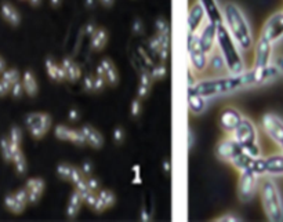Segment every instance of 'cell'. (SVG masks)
<instances>
[{
    "label": "cell",
    "instance_id": "6da1fadb",
    "mask_svg": "<svg viewBox=\"0 0 283 222\" xmlns=\"http://www.w3.org/2000/svg\"><path fill=\"white\" fill-rule=\"evenodd\" d=\"M251 86V76L249 69L239 75H220V76L206 77L199 79L192 87H188V91L205 97L206 100H213L217 97L233 94L239 90L247 88Z\"/></svg>",
    "mask_w": 283,
    "mask_h": 222
},
{
    "label": "cell",
    "instance_id": "7a4b0ae2",
    "mask_svg": "<svg viewBox=\"0 0 283 222\" xmlns=\"http://www.w3.org/2000/svg\"><path fill=\"white\" fill-rule=\"evenodd\" d=\"M223 24L227 27L241 50L249 51L254 47V36L250 24L236 3L228 2L223 6Z\"/></svg>",
    "mask_w": 283,
    "mask_h": 222
},
{
    "label": "cell",
    "instance_id": "3957f363",
    "mask_svg": "<svg viewBox=\"0 0 283 222\" xmlns=\"http://www.w3.org/2000/svg\"><path fill=\"white\" fill-rule=\"evenodd\" d=\"M217 50L223 55V58L227 63L228 73L239 75V73L246 71L242 50L239 49L236 41L233 40V37L231 36V33L224 24L217 25Z\"/></svg>",
    "mask_w": 283,
    "mask_h": 222
},
{
    "label": "cell",
    "instance_id": "277c9868",
    "mask_svg": "<svg viewBox=\"0 0 283 222\" xmlns=\"http://www.w3.org/2000/svg\"><path fill=\"white\" fill-rule=\"evenodd\" d=\"M258 192L265 217L274 222L283 221V199L272 177L263 175L260 178Z\"/></svg>",
    "mask_w": 283,
    "mask_h": 222
},
{
    "label": "cell",
    "instance_id": "5b68a950",
    "mask_svg": "<svg viewBox=\"0 0 283 222\" xmlns=\"http://www.w3.org/2000/svg\"><path fill=\"white\" fill-rule=\"evenodd\" d=\"M187 51H188V62L192 72L203 75L209 71V54H206L205 50L202 49L201 40H199V33H189L187 35Z\"/></svg>",
    "mask_w": 283,
    "mask_h": 222
},
{
    "label": "cell",
    "instance_id": "8992f818",
    "mask_svg": "<svg viewBox=\"0 0 283 222\" xmlns=\"http://www.w3.org/2000/svg\"><path fill=\"white\" fill-rule=\"evenodd\" d=\"M25 126H27L31 137H33L35 140H40L50 131L51 126H53V119L49 114L32 112V114L27 115Z\"/></svg>",
    "mask_w": 283,
    "mask_h": 222
},
{
    "label": "cell",
    "instance_id": "52a82bcc",
    "mask_svg": "<svg viewBox=\"0 0 283 222\" xmlns=\"http://www.w3.org/2000/svg\"><path fill=\"white\" fill-rule=\"evenodd\" d=\"M260 175L254 172H239V180H237V197L242 203L250 202L257 192L260 185Z\"/></svg>",
    "mask_w": 283,
    "mask_h": 222
},
{
    "label": "cell",
    "instance_id": "ba28073f",
    "mask_svg": "<svg viewBox=\"0 0 283 222\" xmlns=\"http://www.w3.org/2000/svg\"><path fill=\"white\" fill-rule=\"evenodd\" d=\"M261 128L274 144L283 148V120L275 114H265L261 118Z\"/></svg>",
    "mask_w": 283,
    "mask_h": 222
},
{
    "label": "cell",
    "instance_id": "9c48e42d",
    "mask_svg": "<svg viewBox=\"0 0 283 222\" xmlns=\"http://www.w3.org/2000/svg\"><path fill=\"white\" fill-rule=\"evenodd\" d=\"M260 36L264 37L265 40L271 41L275 45L283 37V11L274 13L268 17L263 28H261Z\"/></svg>",
    "mask_w": 283,
    "mask_h": 222
},
{
    "label": "cell",
    "instance_id": "30bf717a",
    "mask_svg": "<svg viewBox=\"0 0 283 222\" xmlns=\"http://www.w3.org/2000/svg\"><path fill=\"white\" fill-rule=\"evenodd\" d=\"M235 140L242 144V145H247V144H256L260 142V134H258V128L254 124V122L251 119L243 116L241 124L236 127V130L231 134Z\"/></svg>",
    "mask_w": 283,
    "mask_h": 222
},
{
    "label": "cell",
    "instance_id": "8fae6325",
    "mask_svg": "<svg viewBox=\"0 0 283 222\" xmlns=\"http://www.w3.org/2000/svg\"><path fill=\"white\" fill-rule=\"evenodd\" d=\"M242 152V145L232 136H224L215 146V156L221 162L227 164L232 163V160Z\"/></svg>",
    "mask_w": 283,
    "mask_h": 222
},
{
    "label": "cell",
    "instance_id": "7c38bea8",
    "mask_svg": "<svg viewBox=\"0 0 283 222\" xmlns=\"http://www.w3.org/2000/svg\"><path fill=\"white\" fill-rule=\"evenodd\" d=\"M243 119L242 112L235 106H225L219 116L220 128L223 130L224 136H231L236 127L241 124Z\"/></svg>",
    "mask_w": 283,
    "mask_h": 222
},
{
    "label": "cell",
    "instance_id": "4fadbf2b",
    "mask_svg": "<svg viewBox=\"0 0 283 222\" xmlns=\"http://www.w3.org/2000/svg\"><path fill=\"white\" fill-rule=\"evenodd\" d=\"M254 62L253 66L256 68H264L268 65H272V50L274 45L271 41L265 40L264 37L258 36L254 41Z\"/></svg>",
    "mask_w": 283,
    "mask_h": 222
},
{
    "label": "cell",
    "instance_id": "5bb4252c",
    "mask_svg": "<svg viewBox=\"0 0 283 222\" xmlns=\"http://www.w3.org/2000/svg\"><path fill=\"white\" fill-rule=\"evenodd\" d=\"M207 21H209V19H207L205 9L202 7L201 3L197 0V2H195L193 5H191V7L188 9V15H187L188 32H189V33H198Z\"/></svg>",
    "mask_w": 283,
    "mask_h": 222
},
{
    "label": "cell",
    "instance_id": "9a60e30c",
    "mask_svg": "<svg viewBox=\"0 0 283 222\" xmlns=\"http://www.w3.org/2000/svg\"><path fill=\"white\" fill-rule=\"evenodd\" d=\"M251 76V86H263V84H267V83L272 82L276 77L280 75V71L278 69V66L272 63V65H268V66H264V68H253L249 69Z\"/></svg>",
    "mask_w": 283,
    "mask_h": 222
},
{
    "label": "cell",
    "instance_id": "2e32d148",
    "mask_svg": "<svg viewBox=\"0 0 283 222\" xmlns=\"http://www.w3.org/2000/svg\"><path fill=\"white\" fill-rule=\"evenodd\" d=\"M28 204H29V197H28V192L25 188L15 190L14 193H10L5 197L6 209L15 215L23 214Z\"/></svg>",
    "mask_w": 283,
    "mask_h": 222
},
{
    "label": "cell",
    "instance_id": "e0dca14e",
    "mask_svg": "<svg viewBox=\"0 0 283 222\" xmlns=\"http://www.w3.org/2000/svg\"><path fill=\"white\" fill-rule=\"evenodd\" d=\"M198 33H199L202 49L205 50L206 54H211L213 51H215L217 49V24L207 21Z\"/></svg>",
    "mask_w": 283,
    "mask_h": 222
},
{
    "label": "cell",
    "instance_id": "ac0fdd59",
    "mask_svg": "<svg viewBox=\"0 0 283 222\" xmlns=\"http://www.w3.org/2000/svg\"><path fill=\"white\" fill-rule=\"evenodd\" d=\"M55 138L59 141H67V142H72L75 145H86V140L83 136L82 128H72V127L64 126V124H58L54 128Z\"/></svg>",
    "mask_w": 283,
    "mask_h": 222
},
{
    "label": "cell",
    "instance_id": "d6986e66",
    "mask_svg": "<svg viewBox=\"0 0 283 222\" xmlns=\"http://www.w3.org/2000/svg\"><path fill=\"white\" fill-rule=\"evenodd\" d=\"M57 174L61 180H65V181H71L73 185H78L79 182H82L87 175L83 174V171L80 168L75 167L72 164L61 163L57 166Z\"/></svg>",
    "mask_w": 283,
    "mask_h": 222
},
{
    "label": "cell",
    "instance_id": "ffe728a7",
    "mask_svg": "<svg viewBox=\"0 0 283 222\" xmlns=\"http://www.w3.org/2000/svg\"><path fill=\"white\" fill-rule=\"evenodd\" d=\"M116 202V196L112 190L108 189H100L97 192V199L92 210H94L96 213H104L105 210L111 209Z\"/></svg>",
    "mask_w": 283,
    "mask_h": 222
},
{
    "label": "cell",
    "instance_id": "44dd1931",
    "mask_svg": "<svg viewBox=\"0 0 283 222\" xmlns=\"http://www.w3.org/2000/svg\"><path fill=\"white\" fill-rule=\"evenodd\" d=\"M46 184L41 178H29L25 184V189L28 192L29 204H35L40 200L43 192H45Z\"/></svg>",
    "mask_w": 283,
    "mask_h": 222
},
{
    "label": "cell",
    "instance_id": "7402d4cb",
    "mask_svg": "<svg viewBox=\"0 0 283 222\" xmlns=\"http://www.w3.org/2000/svg\"><path fill=\"white\" fill-rule=\"evenodd\" d=\"M265 175L270 177L283 175V150L282 153L265 156Z\"/></svg>",
    "mask_w": 283,
    "mask_h": 222
},
{
    "label": "cell",
    "instance_id": "603a6c76",
    "mask_svg": "<svg viewBox=\"0 0 283 222\" xmlns=\"http://www.w3.org/2000/svg\"><path fill=\"white\" fill-rule=\"evenodd\" d=\"M198 2L205 9L207 19L210 23H214L217 25L223 24V9L220 7L217 0H198Z\"/></svg>",
    "mask_w": 283,
    "mask_h": 222
},
{
    "label": "cell",
    "instance_id": "cb8c5ba5",
    "mask_svg": "<svg viewBox=\"0 0 283 222\" xmlns=\"http://www.w3.org/2000/svg\"><path fill=\"white\" fill-rule=\"evenodd\" d=\"M46 72L53 82H64L67 80V73L62 66V63H57L51 57H47L45 61Z\"/></svg>",
    "mask_w": 283,
    "mask_h": 222
},
{
    "label": "cell",
    "instance_id": "d4e9b609",
    "mask_svg": "<svg viewBox=\"0 0 283 222\" xmlns=\"http://www.w3.org/2000/svg\"><path fill=\"white\" fill-rule=\"evenodd\" d=\"M207 102H209V100H206L205 97L188 91V109H189L191 115L199 116L203 114L207 108Z\"/></svg>",
    "mask_w": 283,
    "mask_h": 222
},
{
    "label": "cell",
    "instance_id": "484cf974",
    "mask_svg": "<svg viewBox=\"0 0 283 222\" xmlns=\"http://www.w3.org/2000/svg\"><path fill=\"white\" fill-rule=\"evenodd\" d=\"M82 132L84 136V140H86V145L96 148V149H100L104 146V137L97 128H94L93 126H83Z\"/></svg>",
    "mask_w": 283,
    "mask_h": 222
},
{
    "label": "cell",
    "instance_id": "4316f807",
    "mask_svg": "<svg viewBox=\"0 0 283 222\" xmlns=\"http://www.w3.org/2000/svg\"><path fill=\"white\" fill-rule=\"evenodd\" d=\"M0 14L6 23L10 24L11 27H18L21 24V15H19L18 10L15 9L9 2H3L0 6Z\"/></svg>",
    "mask_w": 283,
    "mask_h": 222
},
{
    "label": "cell",
    "instance_id": "83f0119b",
    "mask_svg": "<svg viewBox=\"0 0 283 222\" xmlns=\"http://www.w3.org/2000/svg\"><path fill=\"white\" fill-rule=\"evenodd\" d=\"M209 71H211L214 76H220V75L228 73V71H227V63H225L223 55L220 54V51L217 49L211 54H209Z\"/></svg>",
    "mask_w": 283,
    "mask_h": 222
},
{
    "label": "cell",
    "instance_id": "f1b7e54d",
    "mask_svg": "<svg viewBox=\"0 0 283 222\" xmlns=\"http://www.w3.org/2000/svg\"><path fill=\"white\" fill-rule=\"evenodd\" d=\"M83 203H84V202H83L82 195H80L76 189L73 190L72 195L69 196L68 203H67V209H65L67 218H69V219H75V218L78 217V214L79 211H80V207H82Z\"/></svg>",
    "mask_w": 283,
    "mask_h": 222
},
{
    "label": "cell",
    "instance_id": "f546056e",
    "mask_svg": "<svg viewBox=\"0 0 283 222\" xmlns=\"http://www.w3.org/2000/svg\"><path fill=\"white\" fill-rule=\"evenodd\" d=\"M101 68L104 69V77H105L106 84L110 86H116L119 83V72L116 66L114 65V62L111 61L110 58L101 59Z\"/></svg>",
    "mask_w": 283,
    "mask_h": 222
},
{
    "label": "cell",
    "instance_id": "4dcf8cb0",
    "mask_svg": "<svg viewBox=\"0 0 283 222\" xmlns=\"http://www.w3.org/2000/svg\"><path fill=\"white\" fill-rule=\"evenodd\" d=\"M62 66L67 73V80L69 82H78L82 77V69L78 65V62H75L72 58H64L62 59Z\"/></svg>",
    "mask_w": 283,
    "mask_h": 222
},
{
    "label": "cell",
    "instance_id": "1f68e13d",
    "mask_svg": "<svg viewBox=\"0 0 283 222\" xmlns=\"http://www.w3.org/2000/svg\"><path fill=\"white\" fill-rule=\"evenodd\" d=\"M21 82H23L24 90L29 97H35L39 91V84H37L36 76L32 71H25L21 77Z\"/></svg>",
    "mask_w": 283,
    "mask_h": 222
},
{
    "label": "cell",
    "instance_id": "d6a6232c",
    "mask_svg": "<svg viewBox=\"0 0 283 222\" xmlns=\"http://www.w3.org/2000/svg\"><path fill=\"white\" fill-rule=\"evenodd\" d=\"M108 32L104 28H97L96 32L90 36V45L92 49L96 51H101L105 49L106 43H108Z\"/></svg>",
    "mask_w": 283,
    "mask_h": 222
},
{
    "label": "cell",
    "instance_id": "836d02e7",
    "mask_svg": "<svg viewBox=\"0 0 283 222\" xmlns=\"http://www.w3.org/2000/svg\"><path fill=\"white\" fill-rule=\"evenodd\" d=\"M152 82H154V79H152L151 73L148 72V71H142V72L140 73V84H138V90H137L138 98L144 100L146 95L149 94Z\"/></svg>",
    "mask_w": 283,
    "mask_h": 222
},
{
    "label": "cell",
    "instance_id": "e575fe53",
    "mask_svg": "<svg viewBox=\"0 0 283 222\" xmlns=\"http://www.w3.org/2000/svg\"><path fill=\"white\" fill-rule=\"evenodd\" d=\"M11 163L14 164V168H15V171L18 172L19 175H24L28 170L27 166V159H25V154H24L23 149L17 150L13 156V160H11Z\"/></svg>",
    "mask_w": 283,
    "mask_h": 222
},
{
    "label": "cell",
    "instance_id": "d590c367",
    "mask_svg": "<svg viewBox=\"0 0 283 222\" xmlns=\"http://www.w3.org/2000/svg\"><path fill=\"white\" fill-rule=\"evenodd\" d=\"M0 152H2V156L5 159L6 162H11L13 160V154H14V149L13 146H11V142H10L9 137H3L2 140H0Z\"/></svg>",
    "mask_w": 283,
    "mask_h": 222
},
{
    "label": "cell",
    "instance_id": "8d00e7d4",
    "mask_svg": "<svg viewBox=\"0 0 283 222\" xmlns=\"http://www.w3.org/2000/svg\"><path fill=\"white\" fill-rule=\"evenodd\" d=\"M2 79H3L9 86L13 87L15 83L21 80V75H19V72L15 68H10L6 69L5 72L2 73Z\"/></svg>",
    "mask_w": 283,
    "mask_h": 222
},
{
    "label": "cell",
    "instance_id": "74e56055",
    "mask_svg": "<svg viewBox=\"0 0 283 222\" xmlns=\"http://www.w3.org/2000/svg\"><path fill=\"white\" fill-rule=\"evenodd\" d=\"M9 140L11 141L13 144H15V145H21V142H23V130H21L18 126L11 127L9 134Z\"/></svg>",
    "mask_w": 283,
    "mask_h": 222
},
{
    "label": "cell",
    "instance_id": "f35d334b",
    "mask_svg": "<svg viewBox=\"0 0 283 222\" xmlns=\"http://www.w3.org/2000/svg\"><path fill=\"white\" fill-rule=\"evenodd\" d=\"M149 73H151V76L154 80H160V79H163V77L167 75V68H166L163 63H160V65L154 66Z\"/></svg>",
    "mask_w": 283,
    "mask_h": 222
},
{
    "label": "cell",
    "instance_id": "ab89813d",
    "mask_svg": "<svg viewBox=\"0 0 283 222\" xmlns=\"http://www.w3.org/2000/svg\"><path fill=\"white\" fill-rule=\"evenodd\" d=\"M155 29L156 33H170V25L169 23H167V19L163 18V17L156 19Z\"/></svg>",
    "mask_w": 283,
    "mask_h": 222
},
{
    "label": "cell",
    "instance_id": "60d3db41",
    "mask_svg": "<svg viewBox=\"0 0 283 222\" xmlns=\"http://www.w3.org/2000/svg\"><path fill=\"white\" fill-rule=\"evenodd\" d=\"M142 112V102L141 98H136V100H133L132 105H130V115H132V118H138Z\"/></svg>",
    "mask_w": 283,
    "mask_h": 222
},
{
    "label": "cell",
    "instance_id": "b9f144b4",
    "mask_svg": "<svg viewBox=\"0 0 283 222\" xmlns=\"http://www.w3.org/2000/svg\"><path fill=\"white\" fill-rule=\"evenodd\" d=\"M112 138H114V142L116 145H120V144H123L124 138H126V132L122 127H116L112 132Z\"/></svg>",
    "mask_w": 283,
    "mask_h": 222
},
{
    "label": "cell",
    "instance_id": "7bdbcfd3",
    "mask_svg": "<svg viewBox=\"0 0 283 222\" xmlns=\"http://www.w3.org/2000/svg\"><path fill=\"white\" fill-rule=\"evenodd\" d=\"M24 93H25V90H24L23 82H21V80H19V82L15 83V84H14V86L11 87V91H10V94L13 95L14 98H21V97H23Z\"/></svg>",
    "mask_w": 283,
    "mask_h": 222
},
{
    "label": "cell",
    "instance_id": "ee69618b",
    "mask_svg": "<svg viewBox=\"0 0 283 222\" xmlns=\"http://www.w3.org/2000/svg\"><path fill=\"white\" fill-rule=\"evenodd\" d=\"M148 45H149V50H151L152 53H155V54H158V53L162 50V45H160L159 39H158V36H156V35L149 39Z\"/></svg>",
    "mask_w": 283,
    "mask_h": 222
},
{
    "label": "cell",
    "instance_id": "f6af8a7d",
    "mask_svg": "<svg viewBox=\"0 0 283 222\" xmlns=\"http://www.w3.org/2000/svg\"><path fill=\"white\" fill-rule=\"evenodd\" d=\"M215 221H223V222H227V221H242V218L239 217V215H236V214L233 213H225L223 214V215H220L219 218H215Z\"/></svg>",
    "mask_w": 283,
    "mask_h": 222
},
{
    "label": "cell",
    "instance_id": "bcb514c9",
    "mask_svg": "<svg viewBox=\"0 0 283 222\" xmlns=\"http://www.w3.org/2000/svg\"><path fill=\"white\" fill-rule=\"evenodd\" d=\"M105 86H106L105 77L100 76V75H97V76H94V90H96V91H101Z\"/></svg>",
    "mask_w": 283,
    "mask_h": 222
},
{
    "label": "cell",
    "instance_id": "7dc6e473",
    "mask_svg": "<svg viewBox=\"0 0 283 222\" xmlns=\"http://www.w3.org/2000/svg\"><path fill=\"white\" fill-rule=\"evenodd\" d=\"M87 186L90 188V190H94V192H98V190L101 189L100 181H98L97 178L92 177V175H89V177H87Z\"/></svg>",
    "mask_w": 283,
    "mask_h": 222
},
{
    "label": "cell",
    "instance_id": "c3c4849f",
    "mask_svg": "<svg viewBox=\"0 0 283 222\" xmlns=\"http://www.w3.org/2000/svg\"><path fill=\"white\" fill-rule=\"evenodd\" d=\"M83 87H84V90L89 91V93H92L94 90V77L93 76H86L83 79Z\"/></svg>",
    "mask_w": 283,
    "mask_h": 222
},
{
    "label": "cell",
    "instance_id": "681fc988",
    "mask_svg": "<svg viewBox=\"0 0 283 222\" xmlns=\"http://www.w3.org/2000/svg\"><path fill=\"white\" fill-rule=\"evenodd\" d=\"M132 29H133V32L136 33V35H140V33H142V31H144V24H142L141 19L140 18L136 19V21L133 23Z\"/></svg>",
    "mask_w": 283,
    "mask_h": 222
},
{
    "label": "cell",
    "instance_id": "f907efd6",
    "mask_svg": "<svg viewBox=\"0 0 283 222\" xmlns=\"http://www.w3.org/2000/svg\"><path fill=\"white\" fill-rule=\"evenodd\" d=\"M10 91H11V86H9L3 79H0V97H5Z\"/></svg>",
    "mask_w": 283,
    "mask_h": 222
},
{
    "label": "cell",
    "instance_id": "816d5d0a",
    "mask_svg": "<svg viewBox=\"0 0 283 222\" xmlns=\"http://www.w3.org/2000/svg\"><path fill=\"white\" fill-rule=\"evenodd\" d=\"M80 170H82L84 175L89 177V175H92L93 172V164L90 162H83L82 166H80Z\"/></svg>",
    "mask_w": 283,
    "mask_h": 222
},
{
    "label": "cell",
    "instance_id": "f5cc1de1",
    "mask_svg": "<svg viewBox=\"0 0 283 222\" xmlns=\"http://www.w3.org/2000/svg\"><path fill=\"white\" fill-rule=\"evenodd\" d=\"M193 145H195V134H193V131L189 128V131H188V148L192 149Z\"/></svg>",
    "mask_w": 283,
    "mask_h": 222
},
{
    "label": "cell",
    "instance_id": "db71d44e",
    "mask_svg": "<svg viewBox=\"0 0 283 222\" xmlns=\"http://www.w3.org/2000/svg\"><path fill=\"white\" fill-rule=\"evenodd\" d=\"M68 119L69 120H72V122H76L79 119V112L76 109H71L68 114Z\"/></svg>",
    "mask_w": 283,
    "mask_h": 222
},
{
    "label": "cell",
    "instance_id": "11a10c76",
    "mask_svg": "<svg viewBox=\"0 0 283 222\" xmlns=\"http://www.w3.org/2000/svg\"><path fill=\"white\" fill-rule=\"evenodd\" d=\"M275 65H276L279 71H280V75H283V55H280V57H278V58L275 59Z\"/></svg>",
    "mask_w": 283,
    "mask_h": 222
},
{
    "label": "cell",
    "instance_id": "9f6ffc18",
    "mask_svg": "<svg viewBox=\"0 0 283 222\" xmlns=\"http://www.w3.org/2000/svg\"><path fill=\"white\" fill-rule=\"evenodd\" d=\"M97 27L94 25V24H87V27H86V33L89 35V36H92L93 33L96 32Z\"/></svg>",
    "mask_w": 283,
    "mask_h": 222
},
{
    "label": "cell",
    "instance_id": "6f0895ef",
    "mask_svg": "<svg viewBox=\"0 0 283 222\" xmlns=\"http://www.w3.org/2000/svg\"><path fill=\"white\" fill-rule=\"evenodd\" d=\"M151 218H152L151 214L148 213L146 210H142V211H141V219H142V221H151Z\"/></svg>",
    "mask_w": 283,
    "mask_h": 222
},
{
    "label": "cell",
    "instance_id": "680465c9",
    "mask_svg": "<svg viewBox=\"0 0 283 222\" xmlns=\"http://www.w3.org/2000/svg\"><path fill=\"white\" fill-rule=\"evenodd\" d=\"M101 5L105 6V7H112L115 5V0H98Z\"/></svg>",
    "mask_w": 283,
    "mask_h": 222
},
{
    "label": "cell",
    "instance_id": "91938a15",
    "mask_svg": "<svg viewBox=\"0 0 283 222\" xmlns=\"http://www.w3.org/2000/svg\"><path fill=\"white\" fill-rule=\"evenodd\" d=\"M96 3H97V0H86V2H84V5H86L87 9H93V7L96 6Z\"/></svg>",
    "mask_w": 283,
    "mask_h": 222
},
{
    "label": "cell",
    "instance_id": "94428289",
    "mask_svg": "<svg viewBox=\"0 0 283 222\" xmlns=\"http://www.w3.org/2000/svg\"><path fill=\"white\" fill-rule=\"evenodd\" d=\"M61 3H62V0H50V5L53 6L54 9L59 7V6H61Z\"/></svg>",
    "mask_w": 283,
    "mask_h": 222
},
{
    "label": "cell",
    "instance_id": "6125c7cd",
    "mask_svg": "<svg viewBox=\"0 0 283 222\" xmlns=\"http://www.w3.org/2000/svg\"><path fill=\"white\" fill-rule=\"evenodd\" d=\"M6 71V61L0 57V73H3Z\"/></svg>",
    "mask_w": 283,
    "mask_h": 222
},
{
    "label": "cell",
    "instance_id": "be15d7a7",
    "mask_svg": "<svg viewBox=\"0 0 283 222\" xmlns=\"http://www.w3.org/2000/svg\"><path fill=\"white\" fill-rule=\"evenodd\" d=\"M28 2H29V3H31L32 6H35V7H36V6H39L41 3V0H28Z\"/></svg>",
    "mask_w": 283,
    "mask_h": 222
},
{
    "label": "cell",
    "instance_id": "e7e4bbea",
    "mask_svg": "<svg viewBox=\"0 0 283 222\" xmlns=\"http://www.w3.org/2000/svg\"><path fill=\"white\" fill-rule=\"evenodd\" d=\"M133 184H134V185H137V184H142L141 177H134V180H133Z\"/></svg>",
    "mask_w": 283,
    "mask_h": 222
},
{
    "label": "cell",
    "instance_id": "03108f58",
    "mask_svg": "<svg viewBox=\"0 0 283 222\" xmlns=\"http://www.w3.org/2000/svg\"><path fill=\"white\" fill-rule=\"evenodd\" d=\"M163 170H165L166 172H170V163H169V162H165V163H163Z\"/></svg>",
    "mask_w": 283,
    "mask_h": 222
},
{
    "label": "cell",
    "instance_id": "003e7915",
    "mask_svg": "<svg viewBox=\"0 0 283 222\" xmlns=\"http://www.w3.org/2000/svg\"><path fill=\"white\" fill-rule=\"evenodd\" d=\"M280 150H283V148H282V149H280Z\"/></svg>",
    "mask_w": 283,
    "mask_h": 222
}]
</instances>
